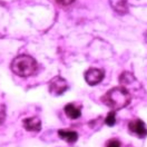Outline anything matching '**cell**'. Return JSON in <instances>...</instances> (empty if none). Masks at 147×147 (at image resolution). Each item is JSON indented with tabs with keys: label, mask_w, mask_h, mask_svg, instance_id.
<instances>
[{
	"label": "cell",
	"mask_w": 147,
	"mask_h": 147,
	"mask_svg": "<svg viewBox=\"0 0 147 147\" xmlns=\"http://www.w3.org/2000/svg\"><path fill=\"white\" fill-rule=\"evenodd\" d=\"M130 100V94L125 87H114L102 97V101L114 110H119L127 107Z\"/></svg>",
	"instance_id": "obj_1"
},
{
	"label": "cell",
	"mask_w": 147,
	"mask_h": 147,
	"mask_svg": "<svg viewBox=\"0 0 147 147\" xmlns=\"http://www.w3.org/2000/svg\"><path fill=\"white\" fill-rule=\"evenodd\" d=\"M10 68L19 77H29L37 71V61L31 56L20 55L12 60Z\"/></svg>",
	"instance_id": "obj_2"
},
{
	"label": "cell",
	"mask_w": 147,
	"mask_h": 147,
	"mask_svg": "<svg viewBox=\"0 0 147 147\" xmlns=\"http://www.w3.org/2000/svg\"><path fill=\"white\" fill-rule=\"evenodd\" d=\"M68 89V84L61 77H55L49 83V92L54 96H61Z\"/></svg>",
	"instance_id": "obj_3"
},
{
	"label": "cell",
	"mask_w": 147,
	"mask_h": 147,
	"mask_svg": "<svg viewBox=\"0 0 147 147\" xmlns=\"http://www.w3.org/2000/svg\"><path fill=\"white\" fill-rule=\"evenodd\" d=\"M105 77V71L98 68H90L85 73V80L90 86H96L100 83Z\"/></svg>",
	"instance_id": "obj_4"
},
{
	"label": "cell",
	"mask_w": 147,
	"mask_h": 147,
	"mask_svg": "<svg viewBox=\"0 0 147 147\" xmlns=\"http://www.w3.org/2000/svg\"><path fill=\"white\" fill-rule=\"evenodd\" d=\"M129 131L133 135H136L139 138H144L147 135V128L144 121L140 119H134L128 124Z\"/></svg>",
	"instance_id": "obj_5"
},
{
	"label": "cell",
	"mask_w": 147,
	"mask_h": 147,
	"mask_svg": "<svg viewBox=\"0 0 147 147\" xmlns=\"http://www.w3.org/2000/svg\"><path fill=\"white\" fill-rule=\"evenodd\" d=\"M109 3L118 15H126L128 12V0H109Z\"/></svg>",
	"instance_id": "obj_6"
},
{
	"label": "cell",
	"mask_w": 147,
	"mask_h": 147,
	"mask_svg": "<svg viewBox=\"0 0 147 147\" xmlns=\"http://www.w3.org/2000/svg\"><path fill=\"white\" fill-rule=\"evenodd\" d=\"M22 125L28 131H39L41 129V121L38 117H30L22 120Z\"/></svg>",
	"instance_id": "obj_7"
},
{
	"label": "cell",
	"mask_w": 147,
	"mask_h": 147,
	"mask_svg": "<svg viewBox=\"0 0 147 147\" xmlns=\"http://www.w3.org/2000/svg\"><path fill=\"white\" fill-rule=\"evenodd\" d=\"M58 136L61 138V139H65L69 144L76 143L77 139H78V134L76 131H74V130H67V129H59L58 130Z\"/></svg>",
	"instance_id": "obj_8"
},
{
	"label": "cell",
	"mask_w": 147,
	"mask_h": 147,
	"mask_svg": "<svg viewBox=\"0 0 147 147\" xmlns=\"http://www.w3.org/2000/svg\"><path fill=\"white\" fill-rule=\"evenodd\" d=\"M64 110H65V113H66V115H67L70 119H77V118H79L80 115H82L80 108L76 107L74 104H67V105L65 106Z\"/></svg>",
	"instance_id": "obj_9"
},
{
	"label": "cell",
	"mask_w": 147,
	"mask_h": 147,
	"mask_svg": "<svg viewBox=\"0 0 147 147\" xmlns=\"http://www.w3.org/2000/svg\"><path fill=\"white\" fill-rule=\"evenodd\" d=\"M119 80H120V84H123V85H129V84H131L133 82H135V77L130 73H124L121 74Z\"/></svg>",
	"instance_id": "obj_10"
},
{
	"label": "cell",
	"mask_w": 147,
	"mask_h": 147,
	"mask_svg": "<svg viewBox=\"0 0 147 147\" xmlns=\"http://www.w3.org/2000/svg\"><path fill=\"white\" fill-rule=\"evenodd\" d=\"M105 123H106L107 126H110V127H113L115 125V123H116V114H115V111L108 113V115H107V117L105 119Z\"/></svg>",
	"instance_id": "obj_11"
},
{
	"label": "cell",
	"mask_w": 147,
	"mask_h": 147,
	"mask_svg": "<svg viewBox=\"0 0 147 147\" xmlns=\"http://www.w3.org/2000/svg\"><path fill=\"white\" fill-rule=\"evenodd\" d=\"M6 116H7V114H6V106L0 104V125L5 121Z\"/></svg>",
	"instance_id": "obj_12"
},
{
	"label": "cell",
	"mask_w": 147,
	"mask_h": 147,
	"mask_svg": "<svg viewBox=\"0 0 147 147\" xmlns=\"http://www.w3.org/2000/svg\"><path fill=\"white\" fill-rule=\"evenodd\" d=\"M106 147H120V143L117 139H110L106 144Z\"/></svg>",
	"instance_id": "obj_13"
},
{
	"label": "cell",
	"mask_w": 147,
	"mask_h": 147,
	"mask_svg": "<svg viewBox=\"0 0 147 147\" xmlns=\"http://www.w3.org/2000/svg\"><path fill=\"white\" fill-rule=\"evenodd\" d=\"M75 0H57V2L59 3V5H61V6H69V5H71Z\"/></svg>",
	"instance_id": "obj_14"
},
{
	"label": "cell",
	"mask_w": 147,
	"mask_h": 147,
	"mask_svg": "<svg viewBox=\"0 0 147 147\" xmlns=\"http://www.w3.org/2000/svg\"><path fill=\"white\" fill-rule=\"evenodd\" d=\"M0 38H1V35H0Z\"/></svg>",
	"instance_id": "obj_15"
}]
</instances>
